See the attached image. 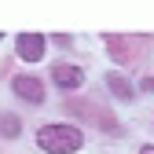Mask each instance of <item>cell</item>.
I'll list each match as a JSON object with an SVG mask.
<instances>
[{"instance_id": "obj_1", "label": "cell", "mask_w": 154, "mask_h": 154, "mask_svg": "<svg viewBox=\"0 0 154 154\" xmlns=\"http://www.w3.org/2000/svg\"><path fill=\"white\" fill-rule=\"evenodd\" d=\"M37 143L48 154H73L85 143V136H81V128H73V125H44L37 132Z\"/></svg>"}, {"instance_id": "obj_6", "label": "cell", "mask_w": 154, "mask_h": 154, "mask_svg": "<svg viewBox=\"0 0 154 154\" xmlns=\"http://www.w3.org/2000/svg\"><path fill=\"white\" fill-rule=\"evenodd\" d=\"M18 128H22V125H18L11 114H4V118H0V132H4V136H18Z\"/></svg>"}, {"instance_id": "obj_4", "label": "cell", "mask_w": 154, "mask_h": 154, "mask_svg": "<svg viewBox=\"0 0 154 154\" xmlns=\"http://www.w3.org/2000/svg\"><path fill=\"white\" fill-rule=\"evenodd\" d=\"M51 77H55V85L59 88H77L85 81V73H81V66H70V63H59L51 70Z\"/></svg>"}, {"instance_id": "obj_7", "label": "cell", "mask_w": 154, "mask_h": 154, "mask_svg": "<svg viewBox=\"0 0 154 154\" xmlns=\"http://www.w3.org/2000/svg\"><path fill=\"white\" fill-rule=\"evenodd\" d=\"M140 154H154V147H143V150H140Z\"/></svg>"}, {"instance_id": "obj_5", "label": "cell", "mask_w": 154, "mask_h": 154, "mask_svg": "<svg viewBox=\"0 0 154 154\" xmlns=\"http://www.w3.org/2000/svg\"><path fill=\"white\" fill-rule=\"evenodd\" d=\"M106 85L114 88V95H118V99H132V85L125 81L121 73H106Z\"/></svg>"}, {"instance_id": "obj_2", "label": "cell", "mask_w": 154, "mask_h": 154, "mask_svg": "<svg viewBox=\"0 0 154 154\" xmlns=\"http://www.w3.org/2000/svg\"><path fill=\"white\" fill-rule=\"evenodd\" d=\"M18 55H22L26 63H37L44 55V37L41 33H22L18 37Z\"/></svg>"}, {"instance_id": "obj_3", "label": "cell", "mask_w": 154, "mask_h": 154, "mask_svg": "<svg viewBox=\"0 0 154 154\" xmlns=\"http://www.w3.org/2000/svg\"><path fill=\"white\" fill-rule=\"evenodd\" d=\"M11 88H15V95H22L26 103H41V99H44V88H41L37 77H15Z\"/></svg>"}]
</instances>
